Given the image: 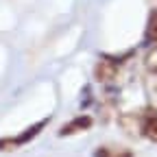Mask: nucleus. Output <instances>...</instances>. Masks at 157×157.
Here are the masks:
<instances>
[{"mask_svg": "<svg viewBox=\"0 0 157 157\" xmlns=\"http://www.w3.org/2000/svg\"><path fill=\"white\" fill-rule=\"evenodd\" d=\"M50 122V118H44V120H39V122H35L33 127H29L26 131H22L20 135H15V137H5V140H0V151H9V148H17V146H24L26 142H31L33 137L42 131L46 124Z\"/></svg>", "mask_w": 157, "mask_h": 157, "instance_id": "f257e3e1", "label": "nucleus"}, {"mask_svg": "<svg viewBox=\"0 0 157 157\" xmlns=\"http://www.w3.org/2000/svg\"><path fill=\"white\" fill-rule=\"evenodd\" d=\"M92 124H94L92 116H78V118L70 120L61 131H59V137H63V135H74V133H78V131H87Z\"/></svg>", "mask_w": 157, "mask_h": 157, "instance_id": "7ed1b4c3", "label": "nucleus"}, {"mask_svg": "<svg viewBox=\"0 0 157 157\" xmlns=\"http://www.w3.org/2000/svg\"><path fill=\"white\" fill-rule=\"evenodd\" d=\"M113 74H116V70H113V66L109 63V59H103L101 66H96V76H98V78H103V81L111 78Z\"/></svg>", "mask_w": 157, "mask_h": 157, "instance_id": "20e7f679", "label": "nucleus"}, {"mask_svg": "<svg viewBox=\"0 0 157 157\" xmlns=\"http://www.w3.org/2000/svg\"><path fill=\"white\" fill-rule=\"evenodd\" d=\"M137 129L144 137H148L151 142L157 144V109H146L140 116V122H137Z\"/></svg>", "mask_w": 157, "mask_h": 157, "instance_id": "f03ea898", "label": "nucleus"}, {"mask_svg": "<svg viewBox=\"0 0 157 157\" xmlns=\"http://www.w3.org/2000/svg\"><path fill=\"white\" fill-rule=\"evenodd\" d=\"M146 37H148V42H153V44L157 46V11H153V13H151V17H148Z\"/></svg>", "mask_w": 157, "mask_h": 157, "instance_id": "39448f33", "label": "nucleus"}]
</instances>
